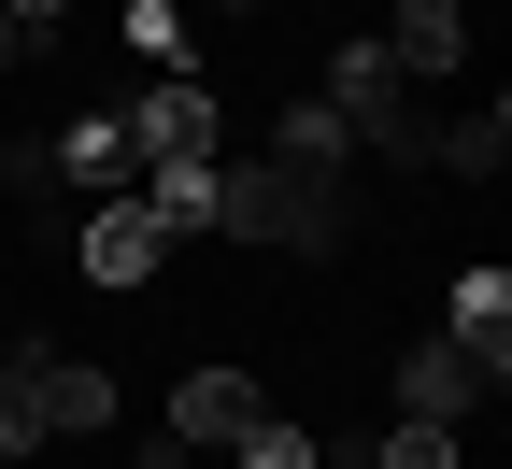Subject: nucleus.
Wrapping results in <instances>:
<instances>
[{
    "label": "nucleus",
    "mask_w": 512,
    "mask_h": 469,
    "mask_svg": "<svg viewBox=\"0 0 512 469\" xmlns=\"http://www.w3.org/2000/svg\"><path fill=\"white\" fill-rule=\"evenodd\" d=\"M256 413H271V398H256V370H185V384H171V441H185V455H228Z\"/></svg>",
    "instance_id": "7ed1b4c3"
},
{
    "label": "nucleus",
    "mask_w": 512,
    "mask_h": 469,
    "mask_svg": "<svg viewBox=\"0 0 512 469\" xmlns=\"http://www.w3.org/2000/svg\"><path fill=\"white\" fill-rule=\"evenodd\" d=\"M384 57H399V72H456V57H470V15H456V0H399Z\"/></svg>",
    "instance_id": "9d476101"
},
{
    "label": "nucleus",
    "mask_w": 512,
    "mask_h": 469,
    "mask_svg": "<svg viewBox=\"0 0 512 469\" xmlns=\"http://www.w3.org/2000/svg\"><path fill=\"white\" fill-rule=\"evenodd\" d=\"M228 469H328V455H313V427H285V413H256V427L228 441Z\"/></svg>",
    "instance_id": "ddd939ff"
},
{
    "label": "nucleus",
    "mask_w": 512,
    "mask_h": 469,
    "mask_svg": "<svg viewBox=\"0 0 512 469\" xmlns=\"http://www.w3.org/2000/svg\"><path fill=\"white\" fill-rule=\"evenodd\" d=\"M484 384H498V370H484L470 342H413V356H399V413H413V427H470Z\"/></svg>",
    "instance_id": "20e7f679"
},
{
    "label": "nucleus",
    "mask_w": 512,
    "mask_h": 469,
    "mask_svg": "<svg viewBox=\"0 0 512 469\" xmlns=\"http://www.w3.org/2000/svg\"><path fill=\"white\" fill-rule=\"evenodd\" d=\"M271 157H285V171H342V185H356V128H342L328 100H299V114L271 128Z\"/></svg>",
    "instance_id": "9b49d317"
},
{
    "label": "nucleus",
    "mask_w": 512,
    "mask_h": 469,
    "mask_svg": "<svg viewBox=\"0 0 512 469\" xmlns=\"http://www.w3.org/2000/svg\"><path fill=\"white\" fill-rule=\"evenodd\" d=\"M441 342H470L484 370L512 356V271H498V256H484V271H456V299H441Z\"/></svg>",
    "instance_id": "6e6552de"
},
{
    "label": "nucleus",
    "mask_w": 512,
    "mask_h": 469,
    "mask_svg": "<svg viewBox=\"0 0 512 469\" xmlns=\"http://www.w3.org/2000/svg\"><path fill=\"white\" fill-rule=\"evenodd\" d=\"M29 413H43V441H100V427H114V370H86V356H29Z\"/></svg>",
    "instance_id": "39448f33"
},
{
    "label": "nucleus",
    "mask_w": 512,
    "mask_h": 469,
    "mask_svg": "<svg viewBox=\"0 0 512 469\" xmlns=\"http://www.w3.org/2000/svg\"><path fill=\"white\" fill-rule=\"evenodd\" d=\"M29 441H43V413H29V356H15L0 370V455H29Z\"/></svg>",
    "instance_id": "dca6fc26"
},
{
    "label": "nucleus",
    "mask_w": 512,
    "mask_h": 469,
    "mask_svg": "<svg viewBox=\"0 0 512 469\" xmlns=\"http://www.w3.org/2000/svg\"><path fill=\"white\" fill-rule=\"evenodd\" d=\"M128 128H143V157H214V86H200V72H171Z\"/></svg>",
    "instance_id": "1a4fd4ad"
},
{
    "label": "nucleus",
    "mask_w": 512,
    "mask_h": 469,
    "mask_svg": "<svg viewBox=\"0 0 512 469\" xmlns=\"http://www.w3.org/2000/svg\"><path fill=\"white\" fill-rule=\"evenodd\" d=\"M143 214L157 228H214V157H143Z\"/></svg>",
    "instance_id": "f8f14e48"
},
{
    "label": "nucleus",
    "mask_w": 512,
    "mask_h": 469,
    "mask_svg": "<svg viewBox=\"0 0 512 469\" xmlns=\"http://www.w3.org/2000/svg\"><path fill=\"white\" fill-rule=\"evenodd\" d=\"M43 157L72 171V185H100V199H128V185H143V128H128V114H72Z\"/></svg>",
    "instance_id": "0eeeda50"
},
{
    "label": "nucleus",
    "mask_w": 512,
    "mask_h": 469,
    "mask_svg": "<svg viewBox=\"0 0 512 469\" xmlns=\"http://www.w3.org/2000/svg\"><path fill=\"white\" fill-rule=\"evenodd\" d=\"M498 157H512V114H498V100H484L470 128H441V171H470V185H484Z\"/></svg>",
    "instance_id": "4468645a"
},
{
    "label": "nucleus",
    "mask_w": 512,
    "mask_h": 469,
    "mask_svg": "<svg viewBox=\"0 0 512 469\" xmlns=\"http://www.w3.org/2000/svg\"><path fill=\"white\" fill-rule=\"evenodd\" d=\"M0 15H15L29 43H57V15H72V0H0Z\"/></svg>",
    "instance_id": "f3484780"
},
{
    "label": "nucleus",
    "mask_w": 512,
    "mask_h": 469,
    "mask_svg": "<svg viewBox=\"0 0 512 469\" xmlns=\"http://www.w3.org/2000/svg\"><path fill=\"white\" fill-rule=\"evenodd\" d=\"M157 256H171V228L143 214V185H128V199H100V214H86V285H143Z\"/></svg>",
    "instance_id": "423d86ee"
},
{
    "label": "nucleus",
    "mask_w": 512,
    "mask_h": 469,
    "mask_svg": "<svg viewBox=\"0 0 512 469\" xmlns=\"http://www.w3.org/2000/svg\"><path fill=\"white\" fill-rule=\"evenodd\" d=\"M214 228H228V242H285V256H328V242L356 228V185H342V171H285V157H242V171H214Z\"/></svg>",
    "instance_id": "f257e3e1"
},
{
    "label": "nucleus",
    "mask_w": 512,
    "mask_h": 469,
    "mask_svg": "<svg viewBox=\"0 0 512 469\" xmlns=\"http://www.w3.org/2000/svg\"><path fill=\"white\" fill-rule=\"evenodd\" d=\"M370 469H456V427H413V413H399V427H384V455H370Z\"/></svg>",
    "instance_id": "2eb2a0df"
},
{
    "label": "nucleus",
    "mask_w": 512,
    "mask_h": 469,
    "mask_svg": "<svg viewBox=\"0 0 512 469\" xmlns=\"http://www.w3.org/2000/svg\"><path fill=\"white\" fill-rule=\"evenodd\" d=\"M399 100H413V72H399V57H384V43L356 29V43L328 57V114L356 128V143H399Z\"/></svg>",
    "instance_id": "f03ea898"
}]
</instances>
